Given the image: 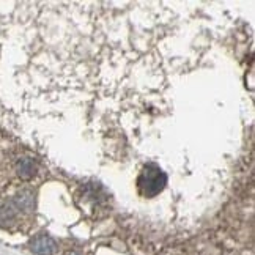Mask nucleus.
<instances>
[{
  "label": "nucleus",
  "mask_w": 255,
  "mask_h": 255,
  "mask_svg": "<svg viewBox=\"0 0 255 255\" xmlns=\"http://www.w3.org/2000/svg\"><path fill=\"white\" fill-rule=\"evenodd\" d=\"M167 184V175H165L156 164H146L143 170L140 172L137 186L143 197H154Z\"/></svg>",
  "instance_id": "nucleus-1"
},
{
  "label": "nucleus",
  "mask_w": 255,
  "mask_h": 255,
  "mask_svg": "<svg viewBox=\"0 0 255 255\" xmlns=\"http://www.w3.org/2000/svg\"><path fill=\"white\" fill-rule=\"evenodd\" d=\"M30 249L36 255H55L58 251L57 243L47 235H38L30 241Z\"/></svg>",
  "instance_id": "nucleus-2"
},
{
  "label": "nucleus",
  "mask_w": 255,
  "mask_h": 255,
  "mask_svg": "<svg viewBox=\"0 0 255 255\" xmlns=\"http://www.w3.org/2000/svg\"><path fill=\"white\" fill-rule=\"evenodd\" d=\"M36 162L30 158H22L19 159L17 164H16V172H17V176L22 180H30L36 175Z\"/></svg>",
  "instance_id": "nucleus-3"
},
{
  "label": "nucleus",
  "mask_w": 255,
  "mask_h": 255,
  "mask_svg": "<svg viewBox=\"0 0 255 255\" xmlns=\"http://www.w3.org/2000/svg\"><path fill=\"white\" fill-rule=\"evenodd\" d=\"M13 203L16 205L17 210L32 211L35 208V197H33V194L30 191H21V192L16 194Z\"/></svg>",
  "instance_id": "nucleus-4"
},
{
  "label": "nucleus",
  "mask_w": 255,
  "mask_h": 255,
  "mask_svg": "<svg viewBox=\"0 0 255 255\" xmlns=\"http://www.w3.org/2000/svg\"><path fill=\"white\" fill-rule=\"evenodd\" d=\"M16 205L13 202H5L0 205V222H8V221H11L14 219V216H16Z\"/></svg>",
  "instance_id": "nucleus-5"
},
{
  "label": "nucleus",
  "mask_w": 255,
  "mask_h": 255,
  "mask_svg": "<svg viewBox=\"0 0 255 255\" xmlns=\"http://www.w3.org/2000/svg\"><path fill=\"white\" fill-rule=\"evenodd\" d=\"M66 255H77V254H76V252H68Z\"/></svg>",
  "instance_id": "nucleus-6"
}]
</instances>
